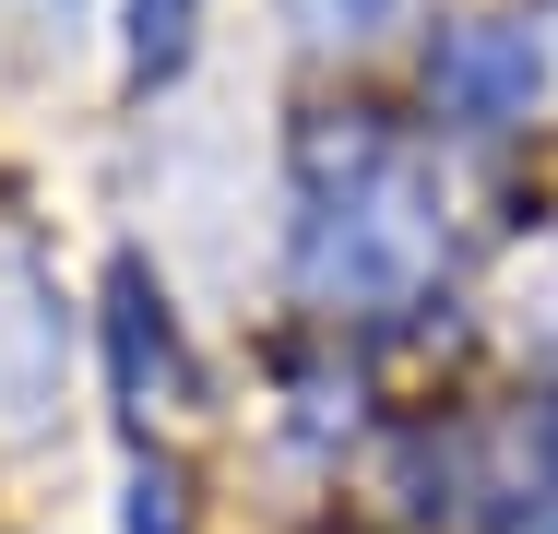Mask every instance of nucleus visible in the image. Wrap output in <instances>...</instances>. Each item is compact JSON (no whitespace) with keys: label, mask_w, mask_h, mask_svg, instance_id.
Masks as SVG:
<instances>
[{"label":"nucleus","mask_w":558,"mask_h":534,"mask_svg":"<svg viewBox=\"0 0 558 534\" xmlns=\"http://www.w3.org/2000/svg\"><path fill=\"white\" fill-rule=\"evenodd\" d=\"M440 262V203L416 179V155L368 119H344L310 143V214H298V274L310 298H344V310H392L416 298Z\"/></svg>","instance_id":"obj_1"},{"label":"nucleus","mask_w":558,"mask_h":534,"mask_svg":"<svg viewBox=\"0 0 558 534\" xmlns=\"http://www.w3.org/2000/svg\"><path fill=\"white\" fill-rule=\"evenodd\" d=\"M535 96H547L535 24L475 12V24H451L440 48H428V107H440L451 131H511V119H535Z\"/></svg>","instance_id":"obj_2"},{"label":"nucleus","mask_w":558,"mask_h":534,"mask_svg":"<svg viewBox=\"0 0 558 534\" xmlns=\"http://www.w3.org/2000/svg\"><path fill=\"white\" fill-rule=\"evenodd\" d=\"M60 356H72L60 286L36 274V250H12V238H0V427H12V439L60 416Z\"/></svg>","instance_id":"obj_3"},{"label":"nucleus","mask_w":558,"mask_h":534,"mask_svg":"<svg viewBox=\"0 0 558 534\" xmlns=\"http://www.w3.org/2000/svg\"><path fill=\"white\" fill-rule=\"evenodd\" d=\"M108 344H119V392H131L143 416H179V404H191V344H179L167 298L143 286V262L108 274Z\"/></svg>","instance_id":"obj_4"},{"label":"nucleus","mask_w":558,"mask_h":534,"mask_svg":"<svg viewBox=\"0 0 558 534\" xmlns=\"http://www.w3.org/2000/svg\"><path fill=\"white\" fill-rule=\"evenodd\" d=\"M191 24H203V0H131V72H143V84L179 72V60H191Z\"/></svg>","instance_id":"obj_5"},{"label":"nucleus","mask_w":558,"mask_h":534,"mask_svg":"<svg viewBox=\"0 0 558 534\" xmlns=\"http://www.w3.org/2000/svg\"><path fill=\"white\" fill-rule=\"evenodd\" d=\"M416 0H286V24L298 36H322V48H356V36H380V24H404Z\"/></svg>","instance_id":"obj_6"},{"label":"nucleus","mask_w":558,"mask_h":534,"mask_svg":"<svg viewBox=\"0 0 558 534\" xmlns=\"http://www.w3.org/2000/svg\"><path fill=\"white\" fill-rule=\"evenodd\" d=\"M131 534H179V487L167 475H131Z\"/></svg>","instance_id":"obj_7"},{"label":"nucleus","mask_w":558,"mask_h":534,"mask_svg":"<svg viewBox=\"0 0 558 534\" xmlns=\"http://www.w3.org/2000/svg\"><path fill=\"white\" fill-rule=\"evenodd\" d=\"M36 12H60V24H72V12H84V0H36Z\"/></svg>","instance_id":"obj_8"},{"label":"nucleus","mask_w":558,"mask_h":534,"mask_svg":"<svg viewBox=\"0 0 558 534\" xmlns=\"http://www.w3.org/2000/svg\"><path fill=\"white\" fill-rule=\"evenodd\" d=\"M535 534H558V511H547V523H535Z\"/></svg>","instance_id":"obj_9"}]
</instances>
